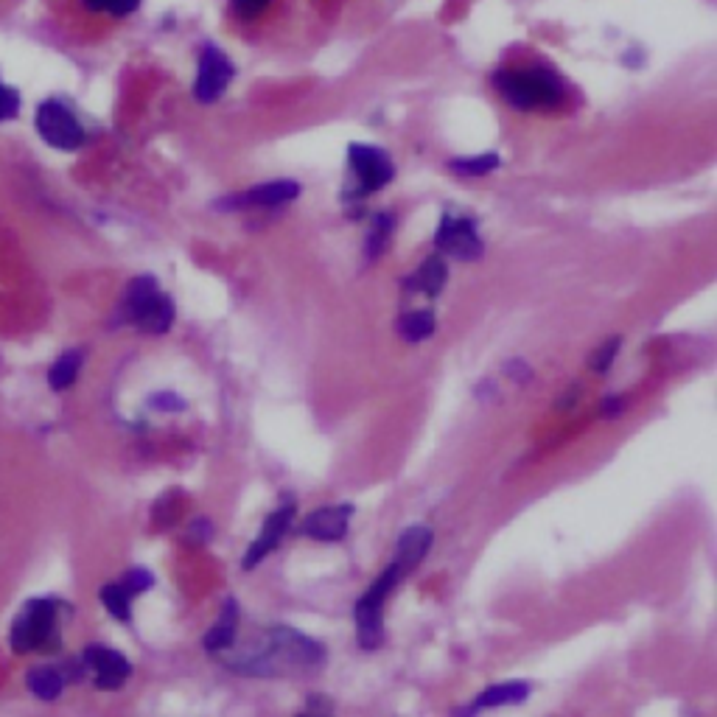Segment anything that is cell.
<instances>
[{
  "label": "cell",
  "mask_w": 717,
  "mask_h": 717,
  "mask_svg": "<svg viewBox=\"0 0 717 717\" xmlns=\"http://www.w3.org/2000/svg\"><path fill=\"white\" fill-rule=\"evenodd\" d=\"M118 323H129L146 334H166L174 323V303L163 295L160 283L141 275L127 286V295L118 306Z\"/></svg>",
  "instance_id": "cell-3"
},
{
  "label": "cell",
  "mask_w": 717,
  "mask_h": 717,
  "mask_svg": "<svg viewBox=\"0 0 717 717\" xmlns=\"http://www.w3.org/2000/svg\"><path fill=\"white\" fill-rule=\"evenodd\" d=\"M625 409H628V404H625V395H608V398H603L600 415H603V418H619Z\"/></svg>",
  "instance_id": "cell-30"
},
{
  "label": "cell",
  "mask_w": 717,
  "mask_h": 717,
  "mask_svg": "<svg viewBox=\"0 0 717 717\" xmlns=\"http://www.w3.org/2000/svg\"><path fill=\"white\" fill-rule=\"evenodd\" d=\"M505 376L516 384H527L533 379V367L527 365L524 359H507L505 362Z\"/></svg>",
  "instance_id": "cell-27"
},
{
  "label": "cell",
  "mask_w": 717,
  "mask_h": 717,
  "mask_svg": "<svg viewBox=\"0 0 717 717\" xmlns=\"http://www.w3.org/2000/svg\"><path fill=\"white\" fill-rule=\"evenodd\" d=\"M499 163L502 160L496 152H485V155L474 157H454V160H449V169L460 177H485L493 169H499Z\"/></svg>",
  "instance_id": "cell-21"
},
{
  "label": "cell",
  "mask_w": 717,
  "mask_h": 717,
  "mask_svg": "<svg viewBox=\"0 0 717 717\" xmlns=\"http://www.w3.org/2000/svg\"><path fill=\"white\" fill-rule=\"evenodd\" d=\"M188 535L194 538V541H211L213 535V521L211 519H197L191 524V530Z\"/></svg>",
  "instance_id": "cell-31"
},
{
  "label": "cell",
  "mask_w": 717,
  "mask_h": 717,
  "mask_svg": "<svg viewBox=\"0 0 717 717\" xmlns=\"http://www.w3.org/2000/svg\"><path fill=\"white\" fill-rule=\"evenodd\" d=\"M401 569L390 563L370 589L356 600L353 608V619H356V642L362 650H376L384 639V622H381V605L387 600V594L398 586L401 580Z\"/></svg>",
  "instance_id": "cell-5"
},
{
  "label": "cell",
  "mask_w": 717,
  "mask_h": 717,
  "mask_svg": "<svg viewBox=\"0 0 717 717\" xmlns=\"http://www.w3.org/2000/svg\"><path fill=\"white\" fill-rule=\"evenodd\" d=\"M230 670L241 675H283L292 670H320L325 664V645L289 625H272L261 647L225 659Z\"/></svg>",
  "instance_id": "cell-1"
},
{
  "label": "cell",
  "mask_w": 717,
  "mask_h": 717,
  "mask_svg": "<svg viewBox=\"0 0 717 717\" xmlns=\"http://www.w3.org/2000/svg\"><path fill=\"white\" fill-rule=\"evenodd\" d=\"M236 76V65L230 62L225 51H219L216 45H205L199 51L197 82H194V99L199 104H213L222 99V93Z\"/></svg>",
  "instance_id": "cell-9"
},
{
  "label": "cell",
  "mask_w": 717,
  "mask_h": 717,
  "mask_svg": "<svg viewBox=\"0 0 717 717\" xmlns=\"http://www.w3.org/2000/svg\"><path fill=\"white\" fill-rule=\"evenodd\" d=\"M82 659H85L87 670H93V678H96V687L99 689L124 687V681L132 673V664L118 650L107 645H87Z\"/></svg>",
  "instance_id": "cell-12"
},
{
  "label": "cell",
  "mask_w": 717,
  "mask_h": 717,
  "mask_svg": "<svg viewBox=\"0 0 717 717\" xmlns=\"http://www.w3.org/2000/svg\"><path fill=\"white\" fill-rule=\"evenodd\" d=\"M432 544H435V533L426 524H412V527H407L404 533L398 535L393 563L401 569V575L415 572L423 558H426V552L432 549Z\"/></svg>",
  "instance_id": "cell-14"
},
{
  "label": "cell",
  "mask_w": 717,
  "mask_h": 717,
  "mask_svg": "<svg viewBox=\"0 0 717 717\" xmlns=\"http://www.w3.org/2000/svg\"><path fill=\"white\" fill-rule=\"evenodd\" d=\"M398 334L409 342H423L435 334V314L432 311H412V314H404L401 323H398Z\"/></svg>",
  "instance_id": "cell-20"
},
{
  "label": "cell",
  "mask_w": 717,
  "mask_h": 717,
  "mask_svg": "<svg viewBox=\"0 0 717 717\" xmlns=\"http://www.w3.org/2000/svg\"><path fill=\"white\" fill-rule=\"evenodd\" d=\"M99 597L110 617L121 619V622H129V619H132V594H129L118 580H115V583H107V586L101 589Z\"/></svg>",
  "instance_id": "cell-22"
},
{
  "label": "cell",
  "mask_w": 717,
  "mask_h": 717,
  "mask_svg": "<svg viewBox=\"0 0 717 717\" xmlns=\"http://www.w3.org/2000/svg\"><path fill=\"white\" fill-rule=\"evenodd\" d=\"M118 583L135 597V594H143V591H149L155 586V575H152L149 569H141V566H138V569H129L127 575L121 577Z\"/></svg>",
  "instance_id": "cell-25"
},
{
  "label": "cell",
  "mask_w": 717,
  "mask_h": 717,
  "mask_svg": "<svg viewBox=\"0 0 717 717\" xmlns=\"http://www.w3.org/2000/svg\"><path fill=\"white\" fill-rule=\"evenodd\" d=\"M82 362H85V353L82 351L62 353L57 362H54V367H51V373H48V384H51L57 393H62V390L73 387V381L79 379Z\"/></svg>",
  "instance_id": "cell-18"
},
{
  "label": "cell",
  "mask_w": 717,
  "mask_h": 717,
  "mask_svg": "<svg viewBox=\"0 0 717 717\" xmlns=\"http://www.w3.org/2000/svg\"><path fill=\"white\" fill-rule=\"evenodd\" d=\"M619 348H622V337L605 339L603 345L591 353V370H594V373H608L611 365H614V359H617Z\"/></svg>",
  "instance_id": "cell-24"
},
{
  "label": "cell",
  "mask_w": 717,
  "mask_h": 717,
  "mask_svg": "<svg viewBox=\"0 0 717 717\" xmlns=\"http://www.w3.org/2000/svg\"><path fill=\"white\" fill-rule=\"evenodd\" d=\"M65 687V678L54 667H34L29 673V689L40 701H57Z\"/></svg>",
  "instance_id": "cell-19"
},
{
  "label": "cell",
  "mask_w": 717,
  "mask_h": 717,
  "mask_svg": "<svg viewBox=\"0 0 717 717\" xmlns=\"http://www.w3.org/2000/svg\"><path fill=\"white\" fill-rule=\"evenodd\" d=\"M393 225V213H376V216H373V225H370V233H367V258H370V261L379 258V255L387 250V241L393 236Z\"/></svg>",
  "instance_id": "cell-23"
},
{
  "label": "cell",
  "mask_w": 717,
  "mask_h": 717,
  "mask_svg": "<svg viewBox=\"0 0 717 717\" xmlns=\"http://www.w3.org/2000/svg\"><path fill=\"white\" fill-rule=\"evenodd\" d=\"M239 617L241 608L236 597H227L222 603V611L213 622V628L202 636V647L211 650V653H225L230 647L236 645V636H239Z\"/></svg>",
  "instance_id": "cell-15"
},
{
  "label": "cell",
  "mask_w": 717,
  "mask_h": 717,
  "mask_svg": "<svg viewBox=\"0 0 717 717\" xmlns=\"http://www.w3.org/2000/svg\"><path fill=\"white\" fill-rule=\"evenodd\" d=\"M499 96L516 110H552L563 101L561 79L547 68L499 71L493 76Z\"/></svg>",
  "instance_id": "cell-2"
},
{
  "label": "cell",
  "mask_w": 717,
  "mask_h": 717,
  "mask_svg": "<svg viewBox=\"0 0 717 717\" xmlns=\"http://www.w3.org/2000/svg\"><path fill=\"white\" fill-rule=\"evenodd\" d=\"M348 163L353 171V188L345 191V199H365L393 183L395 163L379 146L370 143H351Z\"/></svg>",
  "instance_id": "cell-6"
},
{
  "label": "cell",
  "mask_w": 717,
  "mask_h": 717,
  "mask_svg": "<svg viewBox=\"0 0 717 717\" xmlns=\"http://www.w3.org/2000/svg\"><path fill=\"white\" fill-rule=\"evenodd\" d=\"M446 281H449V267H446V261H443L440 255H429L421 267H418V272L407 281V289H418L423 295L437 297L443 292Z\"/></svg>",
  "instance_id": "cell-17"
},
{
  "label": "cell",
  "mask_w": 717,
  "mask_h": 717,
  "mask_svg": "<svg viewBox=\"0 0 717 717\" xmlns=\"http://www.w3.org/2000/svg\"><path fill=\"white\" fill-rule=\"evenodd\" d=\"M297 513V502H283L278 510H272L264 521V527H261V533L255 538L250 549L244 552V558H241V569L244 572H250L255 569L258 563L267 558L272 549H278V544L283 541V535L289 533V527H292V519H295Z\"/></svg>",
  "instance_id": "cell-10"
},
{
  "label": "cell",
  "mask_w": 717,
  "mask_h": 717,
  "mask_svg": "<svg viewBox=\"0 0 717 717\" xmlns=\"http://www.w3.org/2000/svg\"><path fill=\"white\" fill-rule=\"evenodd\" d=\"M37 132L48 146H54L59 152H76L85 143V127L79 124V118L59 101H43L37 107Z\"/></svg>",
  "instance_id": "cell-7"
},
{
  "label": "cell",
  "mask_w": 717,
  "mask_h": 717,
  "mask_svg": "<svg viewBox=\"0 0 717 717\" xmlns=\"http://www.w3.org/2000/svg\"><path fill=\"white\" fill-rule=\"evenodd\" d=\"M230 3H233V9H236L241 17H258L267 12V6L272 0H230Z\"/></svg>",
  "instance_id": "cell-29"
},
{
  "label": "cell",
  "mask_w": 717,
  "mask_h": 717,
  "mask_svg": "<svg viewBox=\"0 0 717 717\" xmlns=\"http://www.w3.org/2000/svg\"><path fill=\"white\" fill-rule=\"evenodd\" d=\"M17 113H20V96H17V90L0 82V124L17 118Z\"/></svg>",
  "instance_id": "cell-26"
},
{
  "label": "cell",
  "mask_w": 717,
  "mask_h": 717,
  "mask_svg": "<svg viewBox=\"0 0 717 717\" xmlns=\"http://www.w3.org/2000/svg\"><path fill=\"white\" fill-rule=\"evenodd\" d=\"M149 404L155 409H160V412H183L188 404H185V398H180V395H174V393H160V395H152L149 398Z\"/></svg>",
  "instance_id": "cell-28"
},
{
  "label": "cell",
  "mask_w": 717,
  "mask_h": 717,
  "mask_svg": "<svg viewBox=\"0 0 717 717\" xmlns=\"http://www.w3.org/2000/svg\"><path fill=\"white\" fill-rule=\"evenodd\" d=\"M435 247L440 253L451 255L454 261H479L485 253V241L479 239L477 222L454 213L443 216L435 233Z\"/></svg>",
  "instance_id": "cell-8"
},
{
  "label": "cell",
  "mask_w": 717,
  "mask_h": 717,
  "mask_svg": "<svg viewBox=\"0 0 717 717\" xmlns=\"http://www.w3.org/2000/svg\"><path fill=\"white\" fill-rule=\"evenodd\" d=\"M353 505H328L320 507L309 513L303 524H300V533L314 541H342L348 535V524H351Z\"/></svg>",
  "instance_id": "cell-13"
},
{
  "label": "cell",
  "mask_w": 717,
  "mask_h": 717,
  "mask_svg": "<svg viewBox=\"0 0 717 717\" xmlns=\"http://www.w3.org/2000/svg\"><path fill=\"white\" fill-rule=\"evenodd\" d=\"M530 698V684L527 681H505V684H493V687L482 689L477 701L471 703V709H493V706H519Z\"/></svg>",
  "instance_id": "cell-16"
},
{
  "label": "cell",
  "mask_w": 717,
  "mask_h": 717,
  "mask_svg": "<svg viewBox=\"0 0 717 717\" xmlns=\"http://www.w3.org/2000/svg\"><path fill=\"white\" fill-rule=\"evenodd\" d=\"M87 12H107V0H82Z\"/></svg>",
  "instance_id": "cell-32"
},
{
  "label": "cell",
  "mask_w": 717,
  "mask_h": 717,
  "mask_svg": "<svg viewBox=\"0 0 717 717\" xmlns=\"http://www.w3.org/2000/svg\"><path fill=\"white\" fill-rule=\"evenodd\" d=\"M300 197V183L295 180H275V183L255 185L250 191H241L236 197L219 199L216 208L222 211H244V208H275V205H286Z\"/></svg>",
  "instance_id": "cell-11"
},
{
  "label": "cell",
  "mask_w": 717,
  "mask_h": 717,
  "mask_svg": "<svg viewBox=\"0 0 717 717\" xmlns=\"http://www.w3.org/2000/svg\"><path fill=\"white\" fill-rule=\"evenodd\" d=\"M59 605L54 600H31L20 611L12 625V650L15 653H37V650H54L59 647L57 628Z\"/></svg>",
  "instance_id": "cell-4"
}]
</instances>
